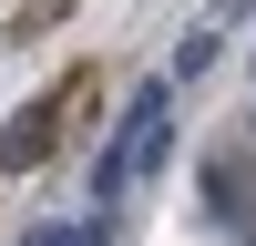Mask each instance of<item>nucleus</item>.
<instances>
[{"mask_svg":"<svg viewBox=\"0 0 256 246\" xmlns=\"http://www.w3.org/2000/svg\"><path fill=\"white\" fill-rule=\"evenodd\" d=\"M174 154V82H134V102H123V134L102 144V164H92V195L102 205H123L154 164Z\"/></svg>","mask_w":256,"mask_h":246,"instance_id":"1","label":"nucleus"},{"mask_svg":"<svg viewBox=\"0 0 256 246\" xmlns=\"http://www.w3.org/2000/svg\"><path fill=\"white\" fill-rule=\"evenodd\" d=\"M82 92H92V72H62L41 102H20V113H10V134H0V174H20V164H41V154H52V144H62V113H72Z\"/></svg>","mask_w":256,"mask_h":246,"instance_id":"2","label":"nucleus"},{"mask_svg":"<svg viewBox=\"0 0 256 246\" xmlns=\"http://www.w3.org/2000/svg\"><path fill=\"white\" fill-rule=\"evenodd\" d=\"M236 20H246V0H216V20H195V31L174 41V72H184V82H195V72H216V62H226V31H236Z\"/></svg>","mask_w":256,"mask_h":246,"instance_id":"3","label":"nucleus"},{"mask_svg":"<svg viewBox=\"0 0 256 246\" xmlns=\"http://www.w3.org/2000/svg\"><path fill=\"white\" fill-rule=\"evenodd\" d=\"M246 134H256V113H246Z\"/></svg>","mask_w":256,"mask_h":246,"instance_id":"4","label":"nucleus"}]
</instances>
